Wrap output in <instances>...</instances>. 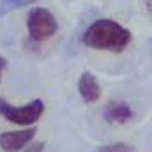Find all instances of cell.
Listing matches in <instances>:
<instances>
[{
    "instance_id": "6da1fadb",
    "label": "cell",
    "mask_w": 152,
    "mask_h": 152,
    "mask_svg": "<svg viewBox=\"0 0 152 152\" xmlns=\"http://www.w3.org/2000/svg\"><path fill=\"white\" fill-rule=\"evenodd\" d=\"M131 32L118 25L113 20H108V18H103V20H97L94 21L83 34V44L92 48V50H97V51H113V53H120L124 51L129 42H131Z\"/></svg>"
},
{
    "instance_id": "7a4b0ae2",
    "label": "cell",
    "mask_w": 152,
    "mask_h": 152,
    "mask_svg": "<svg viewBox=\"0 0 152 152\" xmlns=\"http://www.w3.org/2000/svg\"><path fill=\"white\" fill-rule=\"evenodd\" d=\"M27 30H28V36L32 41L42 42V41L51 39L57 34L58 23L48 9L32 7L27 14Z\"/></svg>"
},
{
    "instance_id": "3957f363",
    "label": "cell",
    "mask_w": 152,
    "mask_h": 152,
    "mask_svg": "<svg viewBox=\"0 0 152 152\" xmlns=\"http://www.w3.org/2000/svg\"><path fill=\"white\" fill-rule=\"evenodd\" d=\"M44 112V103L41 99H34L32 103L25 106H12L5 99L0 97V117H4L7 122L16 126H34L41 118Z\"/></svg>"
},
{
    "instance_id": "277c9868",
    "label": "cell",
    "mask_w": 152,
    "mask_h": 152,
    "mask_svg": "<svg viewBox=\"0 0 152 152\" xmlns=\"http://www.w3.org/2000/svg\"><path fill=\"white\" fill-rule=\"evenodd\" d=\"M37 129H23V131H7L0 134V147L5 152H20L23 151L36 136Z\"/></svg>"
},
{
    "instance_id": "5b68a950",
    "label": "cell",
    "mask_w": 152,
    "mask_h": 152,
    "mask_svg": "<svg viewBox=\"0 0 152 152\" xmlns=\"http://www.w3.org/2000/svg\"><path fill=\"white\" fill-rule=\"evenodd\" d=\"M78 92L85 103L92 104V103L99 101V97H101V85L92 73L85 71L78 80Z\"/></svg>"
},
{
    "instance_id": "8992f818",
    "label": "cell",
    "mask_w": 152,
    "mask_h": 152,
    "mask_svg": "<svg viewBox=\"0 0 152 152\" xmlns=\"http://www.w3.org/2000/svg\"><path fill=\"white\" fill-rule=\"evenodd\" d=\"M103 117L110 124H127V122L133 120L134 113H133V110H131V106L127 103H124V101H112V103L106 104V108L103 112Z\"/></svg>"
},
{
    "instance_id": "52a82bcc",
    "label": "cell",
    "mask_w": 152,
    "mask_h": 152,
    "mask_svg": "<svg viewBox=\"0 0 152 152\" xmlns=\"http://www.w3.org/2000/svg\"><path fill=\"white\" fill-rule=\"evenodd\" d=\"M37 0H0V18L9 14L11 11L14 9H21V7H27V5H32L36 4Z\"/></svg>"
},
{
    "instance_id": "ba28073f",
    "label": "cell",
    "mask_w": 152,
    "mask_h": 152,
    "mask_svg": "<svg viewBox=\"0 0 152 152\" xmlns=\"http://www.w3.org/2000/svg\"><path fill=\"white\" fill-rule=\"evenodd\" d=\"M97 152H134V149L127 143H122V142H117V143H106V145H101Z\"/></svg>"
},
{
    "instance_id": "9c48e42d",
    "label": "cell",
    "mask_w": 152,
    "mask_h": 152,
    "mask_svg": "<svg viewBox=\"0 0 152 152\" xmlns=\"http://www.w3.org/2000/svg\"><path fill=\"white\" fill-rule=\"evenodd\" d=\"M42 151H44V142H30L23 149V152H42Z\"/></svg>"
},
{
    "instance_id": "30bf717a",
    "label": "cell",
    "mask_w": 152,
    "mask_h": 152,
    "mask_svg": "<svg viewBox=\"0 0 152 152\" xmlns=\"http://www.w3.org/2000/svg\"><path fill=\"white\" fill-rule=\"evenodd\" d=\"M5 67H7V60H5L4 57H0V81H2V75H4Z\"/></svg>"
},
{
    "instance_id": "8fae6325",
    "label": "cell",
    "mask_w": 152,
    "mask_h": 152,
    "mask_svg": "<svg viewBox=\"0 0 152 152\" xmlns=\"http://www.w3.org/2000/svg\"><path fill=\"white\" fill-rule=\"evenodd\" d=\"M147 2H149V4H151V2H152V0H147Z\"/></svg>"
}]
</instances>
